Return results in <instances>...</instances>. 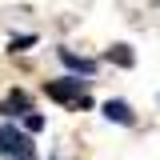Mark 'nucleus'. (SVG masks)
I'll return each instance as SVG.
<instances>
[{"mask_svg":"<svg viewBox=\"0 0 160 160\" xmlns=\"http://www.w3.org/2000/svg\"><path fill=\"white\" fill-rule=\"evenodd\" d=\"M44 92H48V100H56V104H76V108H88V104H92L88 92H84V80H80V76L48 80V84H44Z\"/></svg>","mask_w":160,"mask_h":160,"instance_id":"f257e3e1","label":"nucleus"},{"mask_svg":"<svg viewBox=\"0 0 160 160\" xmlns=\"http://www.w3.org/2000/svg\"><path fill=\"white\" fill-rule=\"evenodd\" d=\"M0 152H4L8 160L32 156V140H28V132H20L16 124H0Z\"/></svg>","mask_w":160,"mask_h":160,"instance_id":"f03ea898","label":"nucleus"},{"mask_svg":"<svg viewBox=\"0 0 160 160\" xmlns=\"http://www.w3.org/2000/svg\"><path fill=\"white\" fill-rule=\"evenodd\" d=\"M60 60H64L72 72H80V76H92V72H96V64H92V60H84V56H76L72 48H60Z\"/></svg>","mask_w":160,"mask_h":160,"instance_id":"7ed1b4c3","label":"nucleus"},{"mask_svg":"<svg viewBox=\"0 0 160 160\" xmlns=\"http://www.w3.org/2000/svg\"><path fill=\"white\" fill-rule=\"evenodd\" d=\"M0 112H4V116H28L32 108H28V96H24V92H8V100H4Z\"/></svg>","mask_w":160,"mask_h":160,"instance_id":"20e7f679","label":"nucleus"},{"mask_svg":"<svg viewBox=\"0 0 160 160\" xmlns=\"http://www.w3.org/2000/svg\"><path fill=\"white\" fill-rule=\"evenodd\" d=\"M104 116L108 120H116V124H132V108H128V104H124V100H108V104H104Z\"/></svg>","mask_w":160,"mask_h":160,"instance_id":"39448f33","label":"nucleus"},{"mask_svg":"<svg viewBox=\"0 0 160 160\" xmlns=\"http://www.w3.org/2000/svg\"><path fill=\"white\" fill-rule=\"evenodd\" d=\"M108 60H112L116 68H132V64H136V56H132L128 44H112V48H108Z\"/></svg>","mask_w":160,"mask_h":160,"instance_id":"423d86ee","label":"nucleus"},{"mask_svg":"<svg viewBox=\"0 0 160 160\" xmlns=\"http://www.w3.org/2000/svg\"><path fill=\"white\" fill-rule=\"evenodd\" d=\"M40 128H44V116L40 112H28L24 116V132H40Z\"/></svg>","mask_w":160,"mask_h":160,"instance_id":"0eeeda50","label":"nucleus"},{"mask_svg":"<svg viewBox=\"0 0 160 160\" xmlns=\"http://www.w3.org/2000/svg\"><path fill=\"white\" fill-rule=\"evenodd\" d=\"M28 44H36V36H12V52H20V48H28Z\"/></svg>","mask_w":160,"mask_h":160,"instance_id":"6e6552de","label":"nucleus"}]
</instances>
